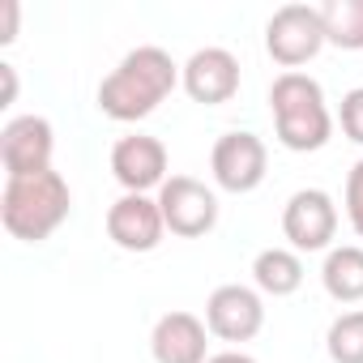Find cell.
Returning a JSON list of instances; mask_svg holds the SVG:
<instances>
[{
  "label": "cell",
  "mask_w": 363,
  "mask_h": 363,
  "mask_svg": "<svg viewBox=\"0 0 363 363\" xmlns=\"http://www.w3.org/2000/svg\"><path fill=\"white\" fill-rule=\"evenodd\" d=\"M179 69L171 60V52L145 43V48H133L103 82H99V111L107 120H120V124H133V120H145L175 86H179Z\"/></svg>",
  "instance_id": "cell-1"
},
{
  "label": "cell",
  "mask_w": 363,
  "mask_h": 363,
  "mask_svg": "<svg viewBox=\"0 0 363 363\" xmlns=\"http://www.w3.org/2000/svg\"><path fill=\"white\" fill-rule=\"evenodd\" d=\"M69 210H73V193L60 171L5 179V193H0V223L22 244L52 240L69 223Z\"/></svg>",
  "instance_id": "cell-2"
},
{
  "label": "cell",
  "mask_w": 363,
  "mask_h": 363,
  "mask_svg": "<svg viewBox=\"0 0 363 363\" xmlns=\"http://www.w3.org/2000/svg\"><path fill=\"white\" fill-rule=\"evenodd\" d=\"M269 111H274L278 141L295 154L325 150L333 137V116H329L325 90L308 73H278L269 86Z\"/></svg>",
  "instance_id": "cell-3"
},
{
  "label": "cell",
  "mask_w": 363,
  "mask_h": 363,
  "mask_svg": "<svg viewBox=\"0 0 363 363\" xmlns=\"http://www.w3.org/2000/svg\"><path fill=\"white\" fill-rule=\"evenodd\" d=\"M325 43L329 39H325L320 5H282L265 26V52L286 73H299V65L316 60Z\"/></svg>",
  "instance_id": "cell-4"
},
{
  "label": "cell",
  "mask_w": 363,
  "mask_h": 363,
  "mask_svg": "<svg viewBox=\"0 0 363 363\" xmlns=\"http://www.w3.org/2000/svg\"><path fill=\"white\" fill-rule=\"evenodd\" d=\"M210 171H214V184L223 193H235V197L257 193L265 184V171H269V150L248 128L223 133L210 150Z\"/></svg>",
  "instance_id": "cell-5"
},
{
  "label": "cell",
  "mask_w": 363,
  "mask_h": 363,
  "mask_svg": "<svg viewBox=\"0 0 363 363\" xmlns=\"http://www.w3.org/2000/svg\"><path fill=\"white\" fill-rule=\"evenodd\" d=\"M158 210L167 231L179 240H201L218 227V197L193 175H171L158 189Z\"/></svg>",
  "instance_id": "cell-6"
},
{
  "label": "cell",
  "mask_w": 363,
  "mask_h": 363,
  "mask_svg": "<svg viewBox=\"0 0 363 363\" xmlns=\"http://www.w3.org/2000/svg\"><path fill=\"white\" fill-rule=\"evenodd\" d=\"M52 154H56V128L43 116H13L5 128H0V162H5V179L52 171Z\"/></svg>",
  "instance_id": "cell-7"
},
{
  "label": "cell",
  "mask_w": 363,
  "mask_h": 363,
  "mask_svg": "<svg viewBox=\"0 0 363 363\" xmlns=\"http://www.w3.org/2000/svg\"><path fill=\"white\" fill-rule=\"evenodd\" d=\"M282 235L295 252H325L337 235V206L325 189H299L282 206Z\"/></svg>",
  "instance_id": "cell-8"
},
{
  "label": "cell",
  "mask_w": 363,
  "mask_h": 363,
  "mask_svg": "<svg viewBox=\"0 0 363 363\" xmlns=\"http://www.w3.org/2000/svg\"><path fill=\"white\" fill-rule=\"evenodd\" d=\"M206 329L218 342H252L265 329V303L257 286L227 282L206 299Z\"/></svg>",
  "instance_id": "cell-9"
},
{
  "label": "cell",
  "mask_w": 363,
  "mask_h": 363,
  "mask_svg": "<svg viewBox=\"0 0 363 363\" xmlns=\"http://www.w3.org/2000/svg\"><path fill=\"white\" fill-rule=\"evenodd\" d=\"M167 235L158 197L150 193H124L107 210V240L124 252H154Z\"/></svg>",
  "instance_id": "cell-10"
},
{
  "label": "cell",
  "mask_w": 363,
  "mask_h": 363,
  "mask_svg": "<svg viewBox=\"0 0 363 363\" xmlns=\"http://www.w3.org/2000/svg\"><path fill=\"white\" fill-rule=\"evenodd\" d=\"M111 175L124 193H150L167 184V145L150 133H128L111 145Z\"/></svg>",
  "instance_id": "cell-11"
},
{
  "label": "cell",
  "mask_w": 363,
  "mask_h": 363,
  "mask_svg": "<svg viewBox=\"0 0 363 363\" xmlns=\"http://www.w3.org/2000/svg\"><path fill=\"white\" fill-rule=\"evenodd\" d=\"M179 86L201 107H223L240 94V60L227 48H201L189 56L184 73H179Z\"/></svg>",
  "instance_id": "cell-12"
},
{
  "label": "cell",
  "mask_w": 363,
  "mask_h": 363,
  "mask_svg": "<svg viewBox=\"0 0 363 363\" xmlns=\"http://www.w3.org/2000/svg\"><path fill=\"white\" fill-rule=\"evenodd\" d=\"M154 363H210V329L193 312H167L150 333Z\"/></svg>",
  "instance_id": "cell-13"
},
{
  "label": "cell",
  "mask_w": 363,
  "mask_h": 363,
  "mask_svg": "<svg viewBox=\"0 0 363 363\" xmlns=\"http://www.w3.org/2000/svg\"><path fill=\"white\" fill-rule=\"evenodd\" d=\"M252 282L261 295H274V299H286L303 286V261L295 248H261L257 261H252Z\"/></svg>",
  "instance_id": "cell-14"
},
{
  "label": "cell",
  "mask_w": 363,
  "mask_h": 363,
  "mask_svg": "<svg viewBox=\"0 0 363 363\" xmlns=\"http://www.w3.org/2000/svg\"><path fill=\"white\" fill-rule=\"evenodd\" d=\"M320 282H325V295L329 299L359 303L363 299V248L359 244L329 248L325 252V265H320Z\"/></svg>",
  "instance_id": "cell-15"
},
{
  "label": "cell",
  "mask_w": 363,
  "mask_h": 363,
  "mask_svg": "<svg viewBox=\"0 0 363 363\" xmlns=\"http://www.w3.org/2000/svg\"><path fill=\"white\" fill-rule=\"evenodd\" d=\"M325 39L342 52H363V0H325L320 5Z\"/></svg>",
  "instance_id": "cell-16"
},
{
  "label": "cell",
  "mask_w": 363,
  "mask_h": 363,
  "mask_svg": "<svg viewBox=\"0 0 363 363\" xmlns=\"http://www.w3.org/2000/svg\"><path fill=\"white\" fill-rule=\"evenodd\" d=\"M325 350L333 363H363V308L342 312L329 333H325Z\"/></svg>",
  "instance_id": "cell-17"
},
{
  "label": "cell",
  "mask_w": 363,
  "mask_h": 363,
  "mask_svg": "<svg viewBox=\"0 0 363 363\" xmlns=\"http://www.w3.org/2000/svg\"><path fill=\"white\" fill-rule=\"evenodd\" d=\"M337 124H342V133H346L354 145H363V86H354V90H346V94H342Z\"/></svg>",
  "instance_id": "cell-18"
},
{
  "label": "cell",
  "mask_w": 363,
  "mask_h": 363,
  "mask_svg": "<svg viewBox=\"0 0 363 363\" xmlns=\"http://www.w3.org/2000/svg\"><path fill=\"white\" fill-rule=\"evenodd\" d=\"M346 218H350V227H354V235L363 240V158L350 167V175H346Z\"/></svg>",
  "instance_id": "cell-19"
},
{
  "label": "cell",
  "mask_w": 363,
  "mask_h": 363,
  "mask_svg": "<svg viewBox=\"0 0 363 363\" xmlns=\"http://www.w3.org/2000/svg\"><path fill=\"white\" fill-rule=\"evenodd\" d=\"M18 18H22L18 0H0V43H13L18 39Z\"/></svg>",
  "instance_id": "cell-20"
},
{
  "label": "cell",
  "mask_w": 363,
  "mask_h": 363,
  "mask_svg": "<svg viewBox=\"0 0 363 363\" xmlns=\"http://www.w3.org/2000/svg\"><path fill=\"white\" fill-rule=\"evenodd\" d=\"M0 77H5V107L18 99V73H13V65H0Z\"/></svg>",
  "instance_id": "cell-21"
},
{
  "label": "cell",
  "mask_w": 363,
  "mask_h": 363,
  "mask_svg": "<svg viewBox=\"0 0 363 363\" xmlns=\"http://www.w3.org/2000/svg\"><path fill=\"white\" fill-rule=\"evenodd\" d=\"M210 363H257V359L244 350H223V354H210Z\"/></svg>",
  "instance_id": "cell-22"
}]
</instances>
